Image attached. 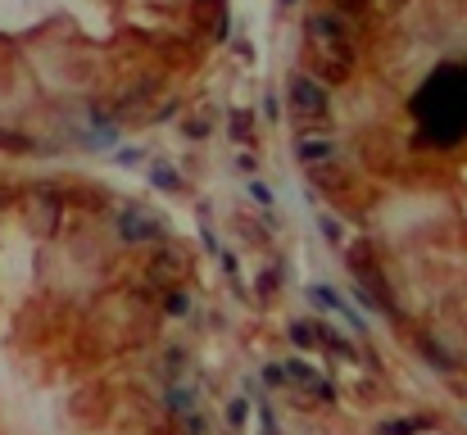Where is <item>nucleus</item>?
Wrapping results in <instances>:
<instances>
[{
  "mask_svg": "<svg viewBox=\"0 0 467 435\" xmlns=\"http://www.w3.org/2000/svg\"><path fill=\"white\" fill-rule=\"evenodd\" d=\"M245 417H250V403H245V399H232V403H227V422H232L236 431L245 427Z\"/></svg>",
  "mask_w": 467,
  "mask_h": 435,
  "instance_id": "obj_9",
  "label": "nucleus"
},
{
  "mask_svg": "<svg viewBox=\"0 0 467 435\" xmlns=\"http://www.w3.org/2000/svg\"><path fill=\"white\" fill-rule=\"evenodd\" d=\"M300 163H309V168H318V163H331L336 159V141L331 137H300Z\"/></svg>",
  "mask_w": 467,
  "mask_h": 435,
  "instance_id": "obj_5",
  "label": "nucleus"
},
{
  "mask_svg": "<svg viewBox=\"0 0 467 435\" xmlns=\"http://www.w3.org/2000/svg\"><path fill=\"white\" fill-rule=\"evenodd\" d=\"M281 5H295V0H281Z\"/></svg>",
  "mask_w": 467,
  "mask_h": 435,
  "instance_id": "obj_10",
  "label": "nucleus"
},
{
  "mask_svg": "<svg viewBox=\"0 0 467 435\" xmlns=\"http://www.w3.org/2000/svg\"><path fill=\"white\" fill-rule=\"evenodd\" d=\"M168 408H173V417H190L195 413V385L190 381L168 385Z\"/></svg>",
  "mask_w": 467,
  "mask_h": 435,
  "instance_id": "obj_7",
  "label": "nucleus"
},
{
  "mask_svg": "<svg viewBox=\"0 0 467 435\" xmlns=\"http://www.w3.org/2000/svg\"><path fill=\"white\" fill-rule=\"evenodd\" d=\"M422 427H426L422 417H399V422H386L377 435H408V431H422Z\"/></svg>",
  "mask_w": 467,
  "mask_h": 435,
  "instance_id": "obj_8",
  "label": "nucleus"
},
{
  "mask_svg": "<svg viewBox=\"0 0 467 435\" xmlns=\"http://www.w3.org/2000/svg\"><path fill=\"white\" fill-rule=\"evenodd\" d=\"M313 64L322 69L327 82H340L349 73V64H354V50L349 46H313Z\"/></svg>",
  "mask_w": 467,
  "mask_h": 435,
  "instance_id": "obj_4",
  "label": "nucleus"
},
{
  "mask_svg": "<svg viewBox=\"0 0 467 435\" xmlns=\"http://www.w3.org/2000/svg\"><path fill=\"white\" fill-rule=\"evenodd\" d=\"M291 109H295V113H304V118H322V113L331 109L327 86H322L318 77H309V73L291 77Z\"/></svg>",
  "mask_w": 467,
  "mask_h": 435,
  "instance_id": "obj_2",
  "label": "nucleus"
},
{
  "mask_svg": "<svg viewBox=\"0 0 467 435\" xmlns=\"http://www.w3.org/2000/svg\"><path fill=\"white\" fill-rule=\"evenodd\" d=\"M309 36H313V46H349L354 32H349L340 9H318V14L309 18Z\"/></svg>",
  "mask_w": 467,
  "mask_h": 435,
  "instance_id": "obj_3",
  "label": "nucleus"
},
{
  "mask_svg": "<svg viewBox=\"0 0 467 435\" xmlns=\"http://www.w3.org/2000/svg\"><path fill=\"white\" fill-rule=\"evenodd\" d=\"M413 113L431 145H454L467 137V69H440L417 91Z\"/></svg>",
  "mask_w": 467,
  "mask_h": 435,
  "instance_id": "obj_1",
  "label": "nucleus"
},
{
  "mask_svg": "<svg viewBox=\"0 0 467 435\" xmlns=\"http://www.w3.org/2000/svg\"><path fill=\"white\" fill-rule=\"evenodd\" d=\"M123 236L127 240H159L164 227H159L150 214H123Z\"/></svg>",
  "mask_w": 467,
  "mask_h": 435,
  "instance_id": "obj_6",
  "label": "nucleus"
}]
</instances>
